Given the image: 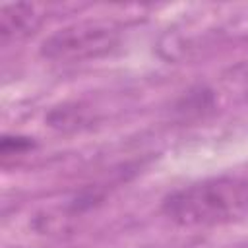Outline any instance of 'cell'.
<instances>
[{"label": "cell", "instance_id": "cell-1", "mask_svg": "<svg viewBox=\"0 0 248 248\" xmlns=\"http://www.w3.org/2000/svg\"><path fill=\"white\" fill-rule=\"evenodd\" d=\"M161 211L178 227H219L248 215V178L219 174L190 182L165 196Z\"/></svg>", "mask_w": 248, "mask_h": 248}, {"label": "cell", "instance_id": "cell-4", "mask_svg": "<svg viewBox=\"0 0 248 248\" xmlns=\"http://www.w3.org/2000/svg\"><path fill=\"white\" fill-rule=\"evenodd\" d=\"M48 122L50 126L54 128H60V130H68V128H79L81 124L87 122V114H85V108L78 107V105H64L60 108H54L50 114H48Z\"/></svg>", "mask_w": 248, "mask_h": 248}, {"label": "cell", "instance_id": "cell-3", "mask_svg": "<svg viewBox=\"0 0 248 248\" xmlns=\"http://www.w3.org/2000/svg\"><path fill=\"white\" fill-rule=\"evenodd\" d=\"M43 21V14L33 4H4L0 10V35L2 43L19 41L31 35Z\"/></svg>", "mask_w": 248, "mask_h": 248}, {"label": "cell", "instance_id": "cell-5", "mask_svg": "<svg viewBox=\"0 0 248 248\" xmlns=\"http://www.w3.org/2000/svg\"><path fill=\"white\" fill-rule=\"evenodd\" d=\"M31 147H33L31 138H23V136H4L0 143V151L4 157L14 155V153H23Z\"/></svg>", "mask_w": 248, "mask_h": 248}, {"label": "cell", "instance_id": "cell-2", "mask_svg": "<svg viewBox=\"0 0 248 248\" xmlns=\"http://www.w3.org/2000/svg\"><path fill=\"white\" fill-rule=\"evenodd\" d=\"M120 43V29L108 21H78L48 35L41 45L46 60L72 64L95 60L112 52Z\"/></svg>", "mask_w": 248, "mask_h": 248}]
</instances>
